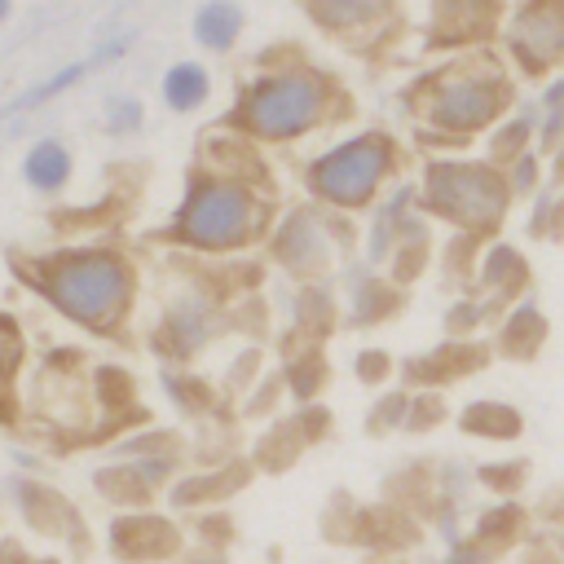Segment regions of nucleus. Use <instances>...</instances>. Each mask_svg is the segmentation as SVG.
<instances>
[{
    "label": "nucleus",
    "mask_w": 564,
    "mask_h": 564,
    "mask_svg": "<svg viewBox=\"0 0 564 564\" xmlns=\"http://www.w3.org/2000/svg\"><path fill=\"white\" fill-rule=\"evenodd\" d=\"M423 203L463 229H485L507 207V181L476 163H432L423 176Z\"/></svg>",
    "instance_id": "nucleus-5"
},
{
    "label": "nucleus",
    "mask_w": 564,
    "mask_h": 564,
    "mask_svg": "<svg viewBox=\"0 0 564 564\" xmlns=\"http://www.w3.org/2000/svg\"><path fill=\"white\" fill-rule=\"evenodd\" d=\"M93 70H97V66H93V57H75V62H66V66H57L53 75H44V79L26 84L18 97H9V101L0 106V123L18 119V115H26V110H40V106H48V101H57L62 93L79 88V84H84Z\"/></svg>",
    "instance_id": "nucleus-16"
},
{
    "label": "nucleus",
    "mask_w": 564,
    "mask_h": 564,
    "mask_svg": "<svg viewBox=\"0 0 564 564\" xmlns=\"http://www.w3.org/2000/svg\"><path fill=\"white\" fill-rule=\"evenodd\" d=\"M273 220L278 216H273L269 185H251V181H234V176L194 167L163 238L189 256L229 260V256H242L247 247L264 242Z\"/></svg>",
    "instance_id": "nucleus-3"
},
{
    "label": "nucleus",
    "mask_w": 564,
    "mask_h": 564,
    "mask_svg": "<svg viewBox=\"0 0 564 564\" xmlns=\"http://www.w3.org/2000/svg\"><path fill=\"white\" fill-rule=\"evenodd\" d=\"M392 176H397V141L375 128L339 137L304 163L308 198L330 212H366Z\"/></svg>",
    "instance_id": "nucleus-4"
},
{
    "label": "nucleus",
    "mask_w": 564,
    "mask_h": 564,
    "mask_svg": "<svg viewBox=\"0 0 564 564\" xmlns=\"http://www.w3.org/2000/svg\"><path fill=\"white\" fill-rule=\"evenodd\" d=\"M423 119L449 137L463 132H480L485 123L498 119L502 110V84L494 75H476V70H449L441 79L427 84L423 93Z\"/></svg>",
    "instance_id": "nucleus-6"
},
{
    "label": "nucleus",
    "mask_w": 564,
    "mask_h": 564,
    "mask_svg": "<svg viewBox=\"0 0 564 564\" xmlns=\"http://www.w3.org/2000/svg\"><path fill=\"white\" fill-rule=\"evenodd\" d=\"M463 427L467 432H485V436H511L516 432V414L498 410V405H471L463 414Z\"/></svg>",
    "instance_id": "nucleus-20"
},
{
    "label": "nucleus",
    "mask_w": 564,
    "mask_h": 564,
    "mask_svg": "<svg viewBox=\"0 0 564 564\" xmlns=\"http://www.w3.org/2000/svg\"><path fill=\"white\" fill-rule=\"evenodd\" d=\"M159 97L172 115H194L212 97V70L198 57H176L159 79Z\"/></svg>",
    "instance_id": "nucleus-15"
},
{
    "label": "nucleus",
    "mask_w": 564,
    "mask_h": 564,
    "mask_svg": "<svg viewBox=\"0 0 564 564\" xmlns=\"http://www.w3.org/2000/svg\"><path fill=\"white\" fill-rule=\"evenodd\" d=\"M44 304L88 335H123L137 308L141 273L123 247H57L31 264Z\"/></svg>",
    "instance_id": "nucleus-1"
},
{
    "label": "nucleus",
    "mask_w": 564,
    "mask_h": 564,
    "mask_svg": "<svg viewBox=\"0 0 564 564\" xmlns=\"http://www.w3.org/2000/svg\"><path fill=\"white\" fill-rule=\"evenodd\" d=\"M339 84L308 62H278L256 70L220 115V128L251 145H300L339 115Z\"/></svg>",
    "instance_id": "nucleus-2"
},
{
    "label": "nucleus",
    "mask_w": 564,
    "mask_h": 564,
    "mask_svg": "<svg viewBox=\"0 0 564 564\" xmlns=\"http://www.w3.org/2000/svg\"><path fill=\"white\" fill-rule=\"evenodd\" d=\"M13 18V0H0V26Z\"/></svg>",
    "instance_id": "nucleus-22"
},
{
    "label": "nucleus",
    "mask_w": 564,
    "mask_h": 564,
    "mask_svg": "<svg viewBox=\"0 0 564 564\" xmlns=\"http://www.w3.org/2000/svg\"><path fill=\"white\" fill-rule=\"evenodd\" d=\"M511 44L529 66L555 62L564 53V9L560 4H529L511 26Z\"/></svg>",
    "instance_id": "nucleus-10"
},
{
    "label": "nucleus",
    "mask_w": 564,
    "mask_h": 564,
    "mask_svg": "<svg viewBox=\"0 0 564 564\" xmlns=\"http://www.w3.org/2000/svg\"><path fill=\"white\" fill-rule=\"evenodd\" d=\"M22 361H26V339H22L18 322L0 313V401L13 392V379H18Z\"/></svg>",
    "instance_id": "nucleus-18"
},
{
    "label": "nucleus",
    "mask_w": 564,
    "mask_h": 564,
    "mask_svg": "<svg viewBox=\"0 0 564 564\" xmlns=\"http://www.w3.org/2000/svg\"><path fill=\"white\" fill-rule=\"evenodd\" d=\"M110 546L123 560H167L176 551V529L154 516H123L110 533Z\"/></svg>",
    "instance_id": "nucleus-14"
},
{
    "label": "nucleus",
    "mask_w": 564,
    "mask_h": 564,
    "mask_svg": "<svg viewBox=\"0 0 564 564\" xmlns=\"http://www.w3.org/2000/svg\"><path fill=\"white\" fill-rule=\"evenodd\" d=\"M101 128L106 137H132L145 128V101L137 93H110L101 101Z\"/></svg>",
    "instance_id": "nucleus-17"
},
{
    "label": "nucleus",
    "mask_w": 564,
    "mask_h": 564,
    "mask_svg": "<svg viewBox=\"0 0 564 564\" xmlns=\"http://www.w3.org/2000/svg\"><path fill=\"white\" fill-rule=\"evenodd\" d=\"M357 375H361V379H379V375H383V357H379V348H366V357L357 361Z\"/></svg>",
    "instance_id": "nucleus-21"
},
{
    "label": "nucleus",
    "mask_w": 564,
    "mask_h": 564,
    "mask_svg": "<svg viewBox=\"0 0 564 564\" xmlns=\"http://www.w3.org/2000/svg\"><path fill=\"white\" fill-rule=\"evenodd\" d=\"M322 357L317 352H295V357H286V366H282V379H286V388L304 401V397H313V388H322Z\"/></svg>",
    "instance_id": "nucleus-19"
},
{
    "label": "nucleus",
    "mask_w": 564,
    "mask_h": 564,
    "mask_svg": "<svg viewBox=\"0 0 564 564\" xmlns=\"http://www.w3.org/2000/svg\"><path fill=\"white\" fill-rule=\"evenodd\" d=\"M335 234H330V212L317 207H291L273 220L269 229V256L282 273L295 282H322V273L335 264Z\"/></svg>",
    "instance_id": "nucleus-7"
},
{
    "label": "nucleus",
    "mask_w": 564,
    "mask_h": 564,
    "mask_svg": "<svg viewBox=\"0 0 564 564\" xmlns=\"http://www.w3.org/2000/svg\"><path fill=\"white\" fill-rule=\"evenodd\" d=\"M220 300L212 286H181L154 322V348L167 361H194L220 330Z\"/></svg>",
    "instance_id": "nucleus-9"
},
{
    "label": "nucleus",
    "mask_w": 564,
    "mask_h": 564,
    "mask_svg": "<svg viewBox=\"0 0 564 564\" xmlns=\"http://www.w3.org/2000/svg\"><path fill=\"white\" fill-rule=\"evenodd\" d=\"M31 410L48 423V427H84L97 414V392L93 379L84 375L79 357L57 352L44 357L31 375Z\"/></svg>",
    "instance_id": "nucleus-8"
},
{
    "label": "nucleus",
    "mask_w": 564,
    "mask_h": 564,
    "mask_svg": "<svg viewBox=\"0 0 564 564\" xmlns=\"http://www.w3.org/2000/svg\"><path fill=\"white\" fill-rule=\"evenodd\" d=\"M70 176H75V154H70L66 141H57V137H35V141L22 150V181H26V189L53 198V194H62V189L70 185Z\"/></svg>",
    "instance_id": "nucleus-13"
},
{
    "label": "nucleus",
    "mask_w": 564,
    "mask_h": 564,
    "mask_svg": "<svg viewBox=\"0 0 564 564\" xmlns=\"http://www.w3.org/2000/svg\"><path fill=\"white\" fill-rule=\"evenodd\" d=\"M300 9L308 13L313 26L339 40H352V35L375 31L392 13V0H300Z\"/></svg>",
    "instance_id": "nucleus-11"
},
{
    "label": "nucleus",
    "mask_w": 564,
    "mask_h": 564,
    "mask_svg": "<svg viewBox=\"0 0 564 564\" xmlns=\"http://www.w3.org/2000/svg\"><path fill=\"white\" fill-rule=\"evenodd\" d=\"M242 26H247V9L238 0H203L189 13V40L212 57L234 53L242 40Z\"/></svg>",
    "instance_id": "nucleus-12"
}]
</instances>
